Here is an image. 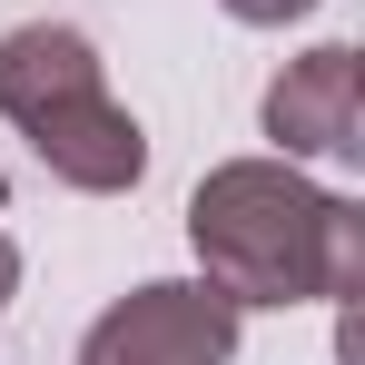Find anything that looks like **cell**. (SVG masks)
Listing matches in <instances>:
<instances>
[{"label":"cell","mask_w":365,"mask_h":365,"mask_svg":"<svg viewBox=\"0 0 365 365\" xmlns=\"http://www.w3.org/2000/svg\"><path fill=\"white\" fill-rule=\"evenodd\" d=\"M227 20H247V30H287L297 10H316V0H217Z\"/></svg>","instance_id":"5"},{"label":"cell","mask_w":365,"mask_h":365,"mask_svg":"<svg viewBox=\"0 0 365 365\" xmlns=\"http://www.w3.org/2000/svg\"><path fill=\"white\" fill-rule=\"evenodd\" d=\"M237 316L247 306H227L207 277H158V287H128L79 336V365H227Z\"/></svg>","instance_id":"3"},{"label":"cell","mask_w":365,"mask_h":365,"mask_svg":"<svg viewBox=\"0 0 365 365\" xmlns=\"http://www.w3.org/2000/svg\"><path fill=\"white\" fill-rule=\"evenodd\" d=\"M10 287H20V247L0 237V306H10Z\"/></svg>","instance_id":"6"},{"label":"cell","mask_w":365,"mask_h":365,"mask_svg":"<svg viewBox=\"0 0 365 365\" xmlns=\"http://www.w3.org/2000/svg\"><path fill=\"white\" fill-rule=\"evenodd\" d=\"M0 207H10V168H0Z\"/></svg>","instance_id":"7"},{"label":"cell","mask_w":365,"mask_h":365,"mask_svg":"<svg viewBox=\"0 0 365 365\" xmlns=\"http://www.w3.org/2000/svg\"><path fill=\"white\" fill-rule=\"evenodd\" d=\"M187 247L227 306H346L365 277V207L297 178V158H227L187 197Z\"/></svg>","instance_id":"1"},{"label":"cell","mask_w":365,"mask_h":365,"mask_svg":"<svg viewBox=\"0 0 365 365\" xmlns=\"http://www.w3.org/2000/svg\"><path fill=\"white\" fill-rule=\"evenodd\" d=\"M267 138L287 148V158H356V50L346 40H326V50H306L267 79Z\"/></svg>","instance_id":"4"},{"label":"cell","mask_w":365,"mask_h":365,"mask_svg":"<svg viewBox=\"0 0 365 365\" xmlns=\"http://www.w3.org/2000/svg\"><path fill=\"white\" fill-rule=\"evenodd\" d=\"M0 119L79 197H128L148 178V128L109 99V69L89 50V30L69 20H30L0 40Z\"/></svg>","instance_id":"2"}]
</instances>
